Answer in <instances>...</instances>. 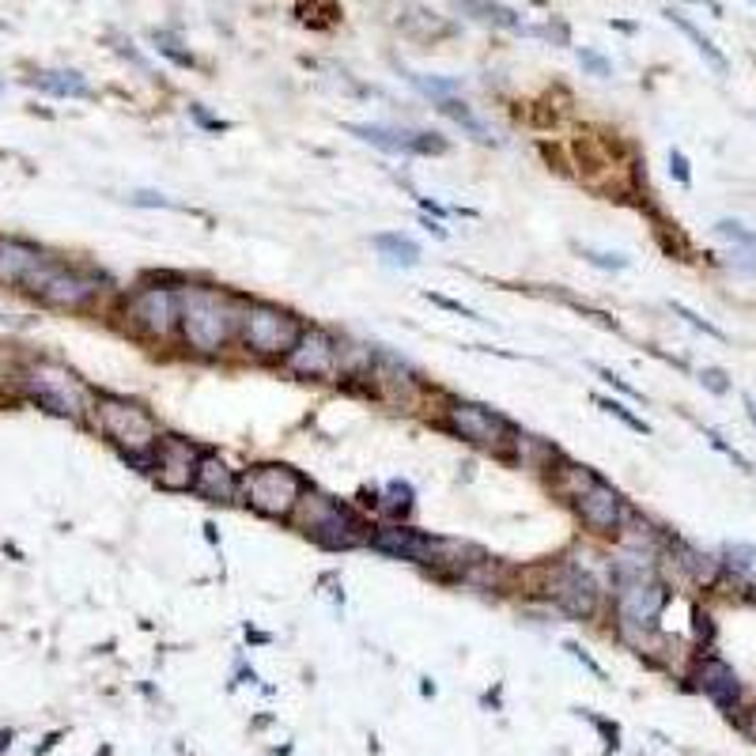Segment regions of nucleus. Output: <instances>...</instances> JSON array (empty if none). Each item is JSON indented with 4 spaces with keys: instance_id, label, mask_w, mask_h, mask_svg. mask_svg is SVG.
Segmentation results:
<instances>
[{
    "instance_id": "f257e3e1",
    "label": "nucleus",
    "mask_w": 756,
    "mask_h": 756,
    "mask_svg": "<svg viewBox=\"0 0 756 756\" xmlns=\"http://www.w3.org/2000/svg\"><path fill=\"white\" fill-rule=\"evenodd\" d=\"M243 306L235 295L204 284H182L178 288V337L197 356H220L238 337Z\"/></svg>"
},
{
    "instance_id": "f03ea898",
    "label": "nucleus",
    "mask_w": 756,
    "mask_h": 756,
    "mask_svg": "<svg viewBox=\"0 0 756 756\" xmlns=\"http://www.w3.org/2000/svg\"><path fill=\"white\" fill-rule=\"evenodd\" d=\"M91 420L117 450L125 454L129 466L140 472H151L156 466V446H159V424L148 409H140L136 401L114 397V393H99L91 405Z\"/></svg>"
},
{
    "instance_id": "7ed1b4c3",
    "label": "nucleus",
    "mask_w": 756,
    "mask_h": 756,
    "mask_svg": "<svg viewBox=\"0 0 756 756\" xmlns=\"http://www.w3.org/2000/svg\"><path fill=\"white\" fill-rule=\"evenodd\" d=\"M291 518H295V526L303 529L314 545L329 548V552H348V548H356V545H367V537H371L367 522L359 518L348 503L333 500V495H325V492H314V488H306V495L299 500Z\"/></svg>"
},
{
    "instance_id": "20e7f679",
    "label": "nucleus",
    "mask_w": 756,
    "mask_h": 756,
    "mask_svg": "<svg viewBox=\"0 0 756 756\" xmlns=\"http://www.w3.org/2000/svg\"><path fill=\"white\" fill-rule=\"evenodd\" d=\"M19 390L27 393L38 409L54 412V416L83 420L94 405V393L80 382L68 367L49 363V359H34L19 371Z\"/></svg>"
},
{
    "instance_id": "39448f33",
    "label": "nucleus",
    "mask_w": 756,
    "mask_h": 756,
    "mask_svg": "<svg viewBox=\"0 0 756 756\" xmlns=\"http://www.w3.org/2000/svg\"><path fill=\"white\" fill-rule=\"evenodd\" d=\"M306 325L291 311H280L272 303H246L238 322V340L257 359H288V352L299 345Z\"/></svg>"
},
{
    "instance_id": "423d86ee",
    "label": "nucleus",
    "mask_w": 756,
    "mask_h": 756,
    "mask_svg": "<svg viewBox=\"0 0 756 756\" xmlns=\"http://www.w3.org/2000/svg\"><path fill=\"white\" fill-rule=\"evenodd\" d=\"M306 495V480L303 472H295L291 466H254L243 472V492L238 503H246L250 511L265 514V518H291L299 500Z\"/></svg>"
},
{
    "instance_id": "0eeeda50",
    "label": "nucleus",
    "mask_w": 756,
    "mask_h": 756,
    "mask_svg": "<svg viewBox=\"0 0 756 756\" xmlns=\"http://www.w3.org/2000/svg\"><path fill=\"white\" fill-rule=\"evenodd\" d=\"M23 291H31L34 299H42L46 306H57V311H83L99 299L102 280L91 277L83 269H72V265H61L46 254V261L27 277Z\"/></svg>"
},
{
    "instance_id": "6e6552de",
    "label": "nucleus",
    "mask_w": 756,
    "mask_h": 756,
    "mask_svg": "<svg viewBox=\"0 0 756 756\" xmlns=\"http://www.w3.org/2000/svg\"><path fill=\"white\" fill-rule=\"evenodd\" d=\"M122 318L129 329L148 340H170L178 333V288L167 284H144L129 291L122 303Z\"/></svg>"
},
{
    "instance_id": "1a4fd4ad",
    "label": "nucleus",
    "mask_w": 756,
    "mask_h": 756,
    "mask_svg": "<svg viewBox=\"0 0 756 756\" xmlns=\"http://www.w3.org/2000/svg\"><path fill=\"white\" fill-rule=\"evenodd\" d=\"M443 424L461 439L484 446V450H507L514 439V427L507 424V416H500L495 409L472 405V401H450L443 409Z\"/></svg>"
},
{
    "instance_id": "9d476101",
    "label": "nucleus",
    "mask_w": 756,
    "mask_h": 756,
    "mask_svg": "<svg viewBox=\"0 0 756 756\" xmlns=\"http://www.w3.org/2000/svg\"><path fill=\"white\" fill-rule=\"evenodd\" d=\"M548 598L575 621H590L601 609V586L590 571L575 564H560L548 571Z\"/></svg>"
},
{
    "instance_id": "9b49d317",
    "label": "nucleus",
    "mask_w": 756,
    "mask_h": 756,
    "mask_svg": "<svg viewBox=\"0 0 756 756\" xmlns=\"http://www.w3.org/2000/svg\"><path fill=\"white\" fill-rule=\"evenodd\" d=\"M288 371L299 378H337L340 375V340L318 325H306L299 345L288 352Z\"/></svg>"
},
{
    "instance_id": "f8f14e48",
    "label": "nucleus",
    "mask_w": 756,
    "mask_h": 756,
    "mask_svg": "<svg viewBox=\"0 0 756 756\" xmlns=\"http://www.w3.org/2000/svg\"><path fill=\"white\" fill-rule=\"evenodd\" d=\"M204 450H197L189 439H178V435H163L156 446V466H151V477H156L159 488L167 492H189L197 480V466H201Z\"/></svg>"
},
{
    "instance_id": "ddd939ff",
    "label": "nucleus",
    "mask_w": 756,
    "mask_h": 756,
    "mask_svg": "<svg viewBox=\"0 0 756 756\" xmlns=\"http://www.w3.org/2000/svg\"><path fill=\"white\" fill-rule=\"evenodd\" d=\"M352 136L363 144H375L382 151H401V156H432L446 151V140L439 133H416V129H397V125H345Z\"/></svg>"
},
{
    "instance_id": "4468645a",
    "label": "nucleus",
    "mask_w": 756,
    "mask_h": 756,
    "mask_svg": "<svg viewBox=\"0 0 756 756\" xmlns=\"http://www.w3.org/2000/svg\"><path fill=\"white\" fill-rule=\"evenodd\" d=\"M575 511H579V518L586 522L594 534H621L624 518L632 514V507L624 503V495L616 492L613 484H605V480H598L590 492H582L579 500H575Z\"/></svg>"
},
{
    "instance_id": "2eb2a0df",
    "label": "nucleus",
    "mask_w": 756,
    "mask_h": 756,
    "mask_svg": "<svg viewBox=\"0 0 756 756\" xmlns=\"http://www.w3.org/2000/svg\"><path fill=\"white\" fill-rule=\"evenodd\" d=\"M616 590V613L621 621H632V624H647L655 628L662 609L669 601V590L666 582H658L655 575L650 579H639V582H628V586H613Z\"/></svg>"
},
{
    "instance_id": "dca6fc26",
    "label": "nucleus",
    "mask_w": 756,
    "mask_h": 756,
    "mask_svg": "<svg viewBox=\"0 0 756 756\" xmlns=\"http://www.w3.org/2000/svg\"><path fill=\"white\" fill-rule=\"evenodd\" d=\"M371 382L386 401H393V405H412L416 393H420V375L412 371L405 359L390 356V352H375Z\"/></svg>"
},
{
    "instance_id": "f3484780",
    "label": "nucleus",
    "mask_w": 756,
    "mask_h": 756,
    "mask_svg": "<svg viewBox=\"0 0 756 756\" xmlns=\"http://www.w3.org/2000/svg\"><path fill=\"white\" fill-rule=\"evenodd\" d=\"M193 492L208 503H238V492H243V477L227 466L216 454H204L201 466H197V480Z\"/></svg>"
},
{
    "instance_id": "a211bd4d",
    "label": "nucleus",
    "mask_w": 756,
    "mask_h": 756,
    "mask_svg": "<svg viewBox=\"0 0 756 756\" xmlns=\"http://www.w3.org/2000/svg\"><path fill=\"white\" fill-rule=\"evenodd\" d=\"M696 681H700V689L707 692L723 711H730V715L737 711V703H741V681H737V673L726 666V662L703 658L700 666H696Z\"/></svg>"
},
{
    "instance_id": "6ab92c4d",
    "label": "nucleus",
    "mask_w": 756,
    "mask_h": 756,
    "mask_svg": "<svg viewBox=\"0 0 756 756\" xmlns=\"http://www.w3.org/2000/svg\"><path fill=\"white\" fill-rule=\"evenodd\" d=\"M46 261V254L38 246H27L19 238H0V284L8 288H23L27 277Z\"/></svg>"
},
{
    "instance_id": "aec40b11",
    "label": "nucleus",
    "mask_w": 756,
    "mask_h": 756,
    "mask_svg": "<svg viewBox=\"0 0 756 756\" xmlns=\"http://www.w3.org/2000/svg\"><path fill=\"white\" fill-rule=\"evenodd\" d=\"M666 545H669V552H673L677 567H681V571L689 575L692 582H703V586H711V582L718 579V571H723V560H715V556H707V552H700L696 545H689V541H681V537H666Z\"/></svg>"
},
{
    "instance_id": "412c9836",
    "label": "nucleus",
    "mask_w": 756,
    "mask_h": 756,
    "mask_svg": "<svg viewBox=\"0 0 756 756\" xmlns=\"http://www.w3.org/2000/svg\"><path fill=\"white\" fill-rule=\"evenodd\" d=\"M31 83L46 94H57V99H91V83L83 80L72 68H54V72H38L31 76Z\"/></svg>"
},
{
    "instance_id": "4be33fe9",
    "label": "nucleus",
    "mask_w": 756,
    "mask_h": 756,
    "mask_svg": "<svg viewBox=\"0 0 756 756\" xmlns=\"http://www.w3.org/2000/svg\"><path fill=\"white\" fill-rule=\"evenodd\" d=\"M454 12H466L469 19L495 23V27H511V31L522 27L518 12H514V8H507V4H495V0H454Z\"/></svg>"
},
{
    "instance_id": "5701e85b",
    "label": "nucleus",
    "mask_w": 756,
    "mask_h": 756,
    "mask_svg": "<svg viewBox=\"0 0 756 756\" xmlns=\"http://www.w3.org/2000/svg\"><path fill=\"white\" fill-rule=\"evenodd\" d=\"M598 472L594 469H586V466H575V461H560V469H552V484H556V492L564 495V500H579L582 492H590V488L598 484Z\"/></svg>"
},
{
    "instance_id": "b1692460",
    "label": "nucleus",
    "mask_w": 756,
    "mask_h": 756,
    "mask_svg": "<svg viewBox=\"0 0 756 756\" xmlns=\"http://www.w3.org/2000/svg\"><path fill=\"white\" fill-rule=\"evenodd\" d=\"M666 19L673 23V27L681 31V34H689V38L696 42V49H700V54H703V61H707L711 68H715V72H726V57L718 54L715 46H711V38H707V34H700V27H696V23H689V19H684V15H681V12H673V8H669V12H666Z\"/></svg>"
},
{
    "instance_id": "393cba45",
    "label": "nucleus",
    "mask_w": 756,
    "mask_h": 756,
    "mask_svg": "<svg viewBox=\"0 0 756 756\" xmlns=\"http://www.w3.org/2000/svg\"><path fill=\"white\" fill-rule=\"evenodd\" d=\"M375 250H382L393 265H405V269L420 265V246L412 243L409 235H397V231H390V235H375Z\"/></svg>"
},
{
    "instance_id": "a878e982",
    "label": "nucleus",
    "mask_w": 756,
    "mask_h": 756,
    "mask_svg": "<svg viewBox=\"0 0 756 756\" xmlns=\"http://www.w3.org/2000/svg\"><path fill=\"white\" fill-rule=\"evenodd\" d=\"M435 106H439L446 117H454V122H458L461 129H466L469 136H477V140H492V129H488L484 122H480V117L472 114V110H469L461 99H454V94H450V99H439Z\"/></svg>"
},
{
    "instance_id": "bb28decb",
    "label": "nucleus",
    "mask_w": 756,
    "mask_h": 756,
    "mask_svg": "<svg viewBox=\"0 0 756 756\" xmlns=\"http://www.w3.org/2000/svg\"><path fill=\"white\" fill-rule=\"evenodd\" d=\"M151 42H156V49H159L163 57H170L174 65H182V68H193V65H197V61H193V54H189V49H182V42H178L174 34L156 31V34H151Z\"/></svg>"
},
{
    "instance_id": "cd10ccee",
    "label": "nucleus",
    "mask_w": 756,
    "mask_h": 756,
    "mask_svg": "<svg viewBox=\"0 0 756 756\" xmlns=\"http://www.w3.org/2000/svg\"><path fill=\"white\" fill-rule=\"evenodd\" d=\"M409 80L416 83L424 94H432L435 102H439V99H450V94L458 91V80H435V76H420V72H409Z\"/></svg>"
},
{
    "instance_id": "c85d7f7f",
    "label": "nucleus",
    "mask_w": 756,
    "mask_h": 756,
    "mask_svg": "<svg viewBox=\"0 0 756 756\" xmlns=\"http://www.w3.org/2000/svg\"><path fill=\"white\" fill-rule=\"evenodd\" d=\"M386 495H390V500H386L382 507L390 514H409V507H412V484H405V480H390V484H386Z\"/></svg>"
},
{
    "instance_id": "c756f323",
    "label": "nucleus",
    "mask_w": 756,
    "mask_h": 756,
    "mask_svg": "<svg viewBox=\"0 0 756 756\" xmlns=\"http://www.w3.org/2000/svg\"><path fill=\"white\" fill-rule=\"evenodd\" d=\"M723 564L734 571H749L756 564V545H723Z\"/></svg>"
},
{
    "instance_id": "7c9ffc66",
    "label": "nucleus",
    "mask_w": 756,
    "mask_h": 756,
    "mask_svg": "<svg viewBox=\"0 0 756 756\" xmlns=\"http://www.w3.org/2000/svg\"><path fill=\"white\" fill-rule=\"evenodd\" d=\"M594 401H598V405H601V409H605V412H609V416H616V420H621V424H628V427H632V432H639V435H650V427H647V424H643V420H639V416H632V412H628V409H624V405H621V401H613V397H594Z\"/></svg>"
},
{
    "instance_id": "2f4dec72",
    "label": "nucleus",
    "mask_w": 756,
    "mask_h": 756,
    "mask_svg": "<svg viewBox=\"0 0 756 756\" xmlns=\"http://www.w3.org/2000/svg\"><path fill=\"white\" fill-rule=\"evenodd\" d=\"M673 314H677V318H684V322H689V325H692V329H700V333H703V337H715V340H726V333H723V329H718V325H711V322H703V318H700V314H696V311H689V306H684V303H673Z\"/></svg>"
},
{
    "instance_id": "473e14b6",
    "label": "nucleus",
    "mask_w": 756,
    "mask_h": 756,
    "mask_svg": "<svg viewBox=\"0 0 756 756\" xmlns=\"http://www.w3.org/2000/svg\"><path fill=\"white\" fill-rule=\"evenodd\" d=\"M424 299L427 303H435V306H443V311H450V314H461V318H469V322H484L472 306H466V303H458V299H446V295H439V291H424Z\"/></svg>"
},
{
    "instance_id": "72a5a7b5",
    "label": "nucleus",
    "mask_w": 756,
    "mask_h": 756,
    "mask_svg": "<svg viewBox=\"0 0 756 756\" xmlns=\"http://www.w3.org/2000/svg\"><path fill=\"white\" fill-rule=\"evenodd\" d=\"M582 261L598 265V269H628V257L624 254H601V250H590V246H582Z\"/></svg>"
},
{
    "instance_id": "f704fd0d",
    "label": "nucleus",
    "mask_w": 756,
    "mask_h": 756,
    "mask_svg": "<svg viewBox=\"0 0 756 756\" xmlns=\"http://www.w3.org/2000/svg\"><path fill=\"white\" fill-rule=\"evenodd\" d=\"M703 435H707V443L715 446V450H723V454H726L730 461H734L737 469H745V472L753 469V466H749V458H741V454H737L734 446H730V443H726V439H723V435H718V432H711V427H703Z\"/></svg>"
},
{
    "instance_id": "c9c22d12",
    "label": "nucleus",
    "mask_w": 756,
    "mask_h": 756,
    "mask_svg": "<svg viewBox=\"0 0 756 756\" xmlns=\"http://www.w3.org/2000/svg\"><path fill=\"white\" fill-rule=\"evenodd\" d=\"M579 61H582V68H590L594 76H613V65H609L601 54H594V49H579Z\"/></svg>"
},
{
    "instance_id": "e433bc0d",
    "label": "nucleus",
    "mask_w": 756,
    "mask_h": 756,
    "mask_svg": "<svg viewBox=\"0 0 756 756\" xmlns=\"http://www.w3.org/2000/svg\"><path fill=\"white\" fill-rule=\"evenodd\" d=\"M189 117H193V122L201 125V129H208V133H223V129H231L227 122H220V117L204 114V106H197V102H193V106H189Z\"/></svg>"
},
{
    "instance_id": "4c0bfd02",
    "label": "nucleus",
    "mask_w": 756,
    "mask_h": 756,
    "mask_svg": "<svg viewBox=\"0 0 756 756\" xmlns=\"http://www.w3.org/2000/svg\"><path fill=\"white\" fill-rule=\"evenodd\" d=\"M669 174H673L677 182H681V186H689V182H692V174H689V159H684V156H681V151H677V148L669 151Z\"/></svg>"
},
{
    "instance_id": "58836bf2",
    "label": "nucleus",
    "mask_w": 756,
    "mask_h": 756,
    "mask_svg": "<svg viewBox=\"0 0 756 756\" xmlns=\"http://www.w3.org/2000/svg\"><path fill=\"white\" fill-rule=\"evenodd\" d=\"M718 235L723 238H734V243H756V235H749V231L741 227V223H734V220H723L718 223Z\"/></svg>"
},
{
    "instance_id": "ea45409f",
    "label": "nucleus",
    "mask_w": 756,
    "mask_h": 756,
    "mask_svg": "<svg viewBox=\"0 0 756 756\" xmlns=\"http://www.w3.org/2000/svg\"><path fill=\"white\" fill-rule=\"evenodd\" d=\"M564 650H571V658H579V662H582V666H586V669H590V673H594V677H598V681H605V669H601V666H598V662H594V658H590V655H586V650H582V647H579V643H564Z\"/></svg>"
},
{
    "instance_id": "a19ab883",
    "label": "nucleus",
    "mask_w": 756,
    "mask_h": 756,
    "mask_svg": "<svg viewBox=\"0 0 756 756\" xmlns=\"http://www.w3.org/2000/svg\"><path fill=\"white\" fill-rule=\"evenodd\" d=\"M700 382L707 386L711 393H726V390H730L726 375H723V371H715V367H707V371H700Z\"/></svg>"
},
{
    "instance_id": "79ce46f5",
    "label": "nucleus",
    "mask_w": 756,
    "mask_h": 756,
    "mask_svg": "<svg viewBox=\"0 0 756 756\" xmlns=\"http://www.w3.org/2000/svg\"><path fill=\"white\" fill-rule=\"evenodd\" d=\"M129 201L140 204V208H170V201H167L163 193H133Z\"/></svg>"
},
{
    "instance_id": "37998d69",
    "label": "nucleus",
    "mask_w": 756,
    "mask_h": 756,
    "mask_svg": "<svg viewBox=\"0 0 756 756\" xmlns=\"http://www.w3.org/2000/svg\"><path fill=\"white\" fill-rule=\"evenodd\" d=\"M594 371H598L601 378H605V382H609V386H616V390H621V393H628V397H639V390H632V386H628V382H624V378H621V375H613V371H609V367H594Z\"/></svg>"
},
{
    "instance_id": "c03bdc74",
    "label": "nucleus",
    "mask_w": 756,
    "mask_h": 756,
    "mask_svg": "<svg viewBox=\"0 0 756 756\" xmlns=\"http://www.w3.org/2000/svg\"><path fill=\"white\" fill-rule=\"evenodd\" d=\"M696 635H700V639H711V616L700 613V609H696Z\"/></svg>"
},
{
    "instance_id": "a18cd8bd",
    "label": "nucleus",
    "mask_w": 756,
    "mask_h": 756,
    "mask_svg": "<svg viewBox=\"0 0 756 756\" xmlns=\"http://www.w3.org/2000/svg\"><path fill=\"white\" fill-rule=\"evenodd\" d=\"M420 204H424V208H427V212H435V216H443V212H446V208H443V204H435V201H427V197H420Z\"/></svg>"
},
{
    "instance_id": "49530a36",
    "label": "nucleus",
    "mask_w": 756,
    "mask_h": 756,
    "mask_svg": "<svg viewBox=\"0 0 756 756\" xmlns=\"http://www.w3.org/2000/svg\"><path fill=\"white\" fill-rule=\"evenodd\" d=\"M8 745H12V730H4V734H0V753H4Z\"/></svg>"
},
{
    "instance_id": "de8ad7c7",
    "label": "nucleus",
    "mask_w": 756,
    "mask_h": 756,
    "mask_svg": "<svg viewBox=\"0 0 756 756\" xmlns=\"http://www.w3.org/2000/svg\"><path fill=\"white\" fill-rule=\"evenodd\" d=\"M420 692H424V696H435V681H427V677H424V684H420Z\"/></svg>"
},
{
    "instance_id": "09e8293b",
    "label": "nucleus",
    "mask_w": 756,
    "mask_h": 756,
    "mask_svg": "<svg viewBox=\"0 0 756 756\" xmlns=\"http://www.w3.org/2000/svg\"><path fill=\"white\" fill-rule=\"evenodd\" d=\"M749 420H753V424H756V405H753V401H749Z\"/></svg>"
},
{
    "instance_id": "8fccbe9b",
    "label": "nucleus",
    "mask_w": 756,
    "mask_h": 756,
    "mask_svg": "<svg viewBox=\"0 0 756 756\" xmlns=\"http://www.w3.org/2000/svg\"><path fill=\"white\" fill-rule=\"evenodd\" d=\"M0 91H4V88H0Z\"/></svg>"
}]
</instances>
